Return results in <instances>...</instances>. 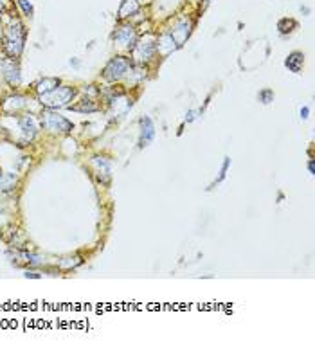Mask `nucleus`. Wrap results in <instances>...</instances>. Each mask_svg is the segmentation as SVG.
<instances>
[{"instance_id":"1","label":"nucleus","mask_w":315,"mask_h":351,"mask_svg":"<svg viewBox=\"0 0 315 351\" xmlns=\"http://www.w3.org/2000/svg\"><path fill=\"white\" fill-rule=\"evenodd\" d=\"M24 42H25L24 25L20 24L18 20H11V24L7 25L6 33H4V51L11 58H18L22 54Z\"/></svg>"},{"instance_id":"2","label":"nucleus","mask_w":315,"mask_h":351,"mask_svg":"<svg viewBox=\"0 0 315 351\" xmlns=\"http://www.w3.org/2000/svg\"><path fill=\"white\" fill-rule=\"evenodd\" d=\"M74 94H76V90L72 89V87H60L58 85L54 90L40 95V103L47 108H63L69 107V103L72 101Z\"/></svg>"},{"instance_id":"3","label":"nucleus","mask_w":315,"mask_h":351,"mask_svg":"<svg viewBox=\"0 0 315 351\" xmlns=\"http://www.w3.org/2000/svg\"><path fill=\"white\" fill-rule=\"evenodd\" d=\"M155 51H157V38L153 35H146L143 36L141 40H137L131 53H133V58H135L137 63H144V61H149L153 58Z\"/></svg>"},{"instance_id":"4","label":"nucleus","mask_w":315,"mask_h":351,"mask_svg":"<svg viewBox=\"0 0 315 351\" xmlns=\"http://www.w3.org/2000/svg\"><path fill=\"white\" fill-rule=\"evenodd\" d=\"M42 126L49 131H61V133H71L72 128H74L71 121L58 115L56 112H43Z\"/></svg>"},{"instance_id":"5","label":"nucleus","mask_w":315,"mask_h":351,"mask_svg":"<svg viewBox=\"0 0 315 351\" xmlns=\"http://www.w3.org/2000/svg\"><path fill=\"white\" fill-rule=\"evenodd\" d=\"M128 67H130L128 58H125V56H115V58H112V60L107 63L105 71H103V76H105V79H108V81H117V79H121V77L128 72Z\"/></svg>"},{"instance_id":"6","label":"nucleus","mask_w":315,"mask_h":351,"mask_svg":"<svg viewBox=\"0 0 315 351\" xmlns=\"http://www.w3.org/2000/svg\"><path fill=\"white\" fill-rule=\"evenodd\" d=\"M113 42L117 47H123V49H133L137 42V35H135V29L131 27V25H121L119 29L113 33Z\"/></svg>"},{"instance_id":"7","label":"nucleus","mask_w":315,"mask_h":351,"mask_svg":"<svg viewBox=\"0 0 315 351\" xmlns=\"http://www.w3.org/2000/svg\"><path fill=\"white\" fill-rule=\"evenodd\" d=\"M191 29H193V20H191L189 17H182L175 22L171 35H173V38H175V42L179 43V47L189 38Z\"/></svg>"},{"instance_id":"8","label":"nucleus","mask_w":315,"mask_h":351,"mask_svg":"<svg viewBox=\"0 0 315 351\" xmlns=\"http://www.w3.org/2000/svg\"><path fill=\"white\" fill-rule=\"evenodd\" d=\"M179 49V43L175 42L171 33H162L159 38H157V51L161 56H169L171 53H175Z\"/></svg>"},{"instance_id":"9","label":"nucleus","mask_w":315,"mask_h":351,"mask_svg":"<svg viewBox=\"0 0 315 351\" xmlns=\"http://www.w3.org/2000/svg\"><path fill=\"white\" fill-rule=\"evenodd\" d=\"M2 74L6 77V81L9 85H18L20 83V69L15 61L7 60L2 63Z\"/></svg>"},{"instance_id":"10","label":"nucleus","mask_w":315,"mask_h":351,"mask_svg":"<svg viewBox=\"0 0 315 351\" xmlns=\"http://www.w3.org/2000/svg\"><path fill=\"white\" fill-rule=\"evenodd\" d=\"M18 125H20V131H22V135H24L25 141H31V139L36 135L38 125H36V121L33 119L31 115H24V117H20V119H18Z\"/></svg>"},{"instance_id":"11","label":"nucleus","mask_w":315,"mask_h":351,"mask_svg":"<svg viewBox=\"0 0 315 351\" xmlns=\"http://www.w3.org/2000/svg\"><path fill=\"white\" fill-rule=\"evenodd\" d=\"M153 137H155V126L153 123H151V119L146 117V119L141 121V141H139L141 148L148 146V144L153 141Z\"/></svg>"},{"instance_id":"12","label":"nucleus","mask_w":315,"mask_h":351,"mask_svg":"<svg viewBox=\"0 0 315 351\" xmlns=\"http://www.w3.org/2000/svg\"><path fill=\"white\" fill-rule=\"evenodd\" d=\"M25 97L24 95H9V97H6L4 99V103H2V110L6 113H13V112H18L20 108L25 107Z\"/></svg>"},{"instance_id":"13","label":"nucleus","mask_w":315,"mask_h":351,"mask_svg":"<svg viewBox=\"0 0 315 351\" xmlns=\"http://www.w3.org/2000/svg\"><path fill=\"white\" fill-rule=\"evenodd\" d=\"M303 63H304V56L301 53H292L290 56L285 60L286 69H288L290 72H296V74L303 69Z\"/></svg>"},{"instance_id":"14","label":"nucleus","mask_w":315,"mask_h":351,"mask_svg":"<svg viewBox=\"0 0 315 351\" xmlns=\"http://www.w3.org/2000/svg\"><path fill=\"white\" fill-rule=\"evenodd\" d=\"M141 7V2L139 0H123V4L119 7V18H128L131 15H135Z\"/></svg>"},{"instance_id":"15","label":"nucleus","mask_w":315,"mask_h":351,"mask_svg":"<svg viewBox=\"0 0 315 351\" xmlns=\"http://www.w3.org/2000/svg\"><path fill=\"white\" fill-rule=\"evenodd\" d=\"M58 85H60V79H56V77H43L42 81H38V83L35 85V90L42 95L51 92V90H54Z\"/></svg>"},{"instance_id":"16","label":"nucleus","mask_w":315,"mask_h":351,"mask_svg":"<svg viewBox=\"0 0 315 351\" xmlns=\"http://www.w3.org/2000/svg\"><path fill=\"white\" fill-rule=\"evenodd\" d=\"M17 185V175L15 173H2L0 175V191H11Z\"/></svg>"},{"instance_id":"17","label":"nucleus","mask_w":315,"mask_h":351,"mask_svg":"<svg viewBox=\"0 0 315 351\" xmlns=\"http://www.w3.org/2000/svg\"><path fill=\"white\" fill-rule=\"evenodd\" d=\"M71 110H74V112H97L99 108H97V105H94V103L90 101V99H85V101H81V105H76V107H69Z\"/></svg>"},{"instance_id":"18","label":"nucleus","mask_w":315,"mask_h":351,"mask_svg":"<svg viewBox=\"0 0 315 351\" xmlns=\"http://www.w3.org/2000/svg\"><path fill=\"white\" fill-rule=\"evenodd\" d=\"M77 265H81V258H63L60 261V267L63 268V270H71V268H76Z\"/></svg>"},{"instance_id":"19","label":"nucleus","mask_w":315,"mask_h":351,"mask_svg":"<svg viewBox=\"0 0 315 351\" xmlns=\"http://www.w3.org/2000/svg\"><path fill=\"white\" fill-rule=\"evenodd\" d=\"M292 27H296V22H294V20H288V18H283V20H279V24H278V29H279L281 35L290 33Z\"/></svg>"},{"instance_id":"20","label":"nucleus","mask_w":315,"mask_h":351,"mask_svg":"<svg viewBox=\"0 0 315 351\" xmlns=\"http://www.w3.org/2000/svg\"><path fill=\"white\" fill-rule=\"evenodd\" d=\"M17 4H18V7L22 9V13H24L25 17H33V6H31V2L29 0H17Z\"/></svg>"},{"instance_id":"21","label":"nucleus","mask_w":315,"mask_h":351,"mask_svg":"<svg viewBox=\"0 0 315 351\" xmlns=\"http://www.w3.org/2000/svg\"><path fill=\"white\" fill-rule=\"evenodd\" d=\"M229 166H231V159H229V157H225V161H223V164H222L220 175H218V179L214 180V184H220L222 180L225 179V175H227V169H229Z\"/></svg>"},{"instance_id":"22","label":"nucleus","mask_w":315,"mask_h":351,"mask_svg":"<svg viewBox=\"0 0 315 351\" xmlns=\"http://www.w3.org/2000/svg\"><path fill=\"white\" fill-rule=\"evenodd\" d=\"M258 97H259V101H261V103H270L274 99V92H272V90H268V89L267 90H261Z\"/></svg>"},{"instance_id":"23","label":"nucleus","mask_w":315,"mask_h":351,"mask_svg":"<svg viewBox=\"0 0 315 351\" xmlns=\"http://www.w3.org/2000/svg\"><path fill=\"white\" fill-rule=\"evenodd\" d=\"M301 119H306V117H308V113H310V108L308 107H304V108H301Z\"/></svg>"},{"instance_id":"24","label":"nucleus","mask_w":315,"mask_h":351,"mask_svg":"<svg viewBox=\"0 0 315 351\" xmlns=\"http://www.w3.org/2000/svg\"><path fill=\"white\" fill-rule=\"evenodd\" d=\"M308 169H310V175H315V162H314V159H310Z\"/></svg>"},{"instance_id":"25","label":"nucleus","mask_w":315,"mask_h":351,"mask_svg":"<svg viewBox=\"0 0 315 351\" xmlns=\"http://www.w3.org/2000/svg\"><path fill=\"white\" fill-rule=\"evenodd\" d=\"M196 113H198V112H195V110H191V112L187 113V121H193V119H196Z\"/></svg>"},{"instance_id":"26","label":"nucleus","mask_w":315,"mask_h":351,"mask_svg":"<svg viewBox=\"0 0 315 351\" xmlns=\"http://www.w3.org/2000/svg\"><path fill=\"white\" fill-rule=\"evenodd\" d=\"M24 276L25 277H40V274H36V272H29V270H27Z\"/></svg>"},{"instance_id":"27","label":"nucleus","mask_w":315,"mask_h":351,"mask_svg":"<svg viewBox=\"0 0 315 351\" xmlns=\"http://www.w3.org/2000/svg\"><path fill=\"white\" fill-rule=\"evenodd\" d=\"M0 13H2V0H0Z\"/></svg>"},{"instance_id":"28","label":"nucleus","mask_w":315,"mask_h":351,"mask_svg":"<svg viewBox=\"0 0 315 351\" xmlns=\"http://www.w3.org/2000/svg\"><path fill=\"white\" fill-rule=\"evenodd\" d=\"M205 2H207V0H205Z\"/></svg>"}]
</instances>
